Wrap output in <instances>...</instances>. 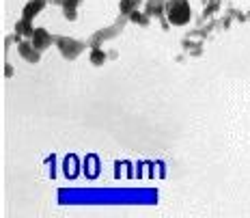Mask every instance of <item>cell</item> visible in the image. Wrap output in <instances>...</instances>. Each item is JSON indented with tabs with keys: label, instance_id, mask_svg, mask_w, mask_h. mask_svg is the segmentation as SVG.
Here are the masks:
<instances>
[{
	"label": "cell",
	"instance_id": "obj_8",
	"mask_svg": "<svg viewBox=\"0 0 250 218\" xmlns=\"http://www.w3.org/2000/svg\"><path fill=\"white\" fill-rule=\"evenodd\" d=\"M91 61L95 65H104V61H106V54L100 50V48H93V54H91Z\"/></svg>",
	"mask_w": 250,
	"mask_h": 218
},
{
	"label": "cell",
	"instance_id": "obj_2",
	"mask_svg": "<svg viewBox=\"0 0 250 218\" xmlns=\"http://www.w3.org/2000/svg\"><path fill=\"white\" fill-rule=\"evenodd\" d=\"M59 48H61V52H62V56H65V59H76V56L84 50V45H82L80 41H76V39L61 37L59 39Z\"/></svg>",
	"mask_w": 250,
	"mask_h": 218
},
{
	"label": "cell",
	"instance_id": "obj_11",
	"mask_svg": "<svg viewBox=\"0 0 250 218\" xmlns=\"http://www.w3.org/2000/svg\"><path fill=\"white\" fill-rule=\"evenodd\" d=\"M54 2H56V4H65L67 0H54Z\"/></svg>",
	"mask_w": 250,
	"mask_h": 218
},
{
	"label": "cell",
	"instance_id": "obj_5",
	"mask_svg": "<svg viewBox=\"0 0 250 218\" xmlns=\"http://www.w3.org/2000/svg\"><path fill=\"white\" fill-rule=\"evenodd\" d=\"M43 7H45V0H33L30 4H26V9H24V18H26V20H33L35 15H37Z\"/></svg>",
	"mask_w": 250,
	"mask_h": 218
},
{
	"label": "cell",
	"instance_id": "obj_1",
	"mask_svg": "<svg viewBox=\"0 0 250 218\" xmlns=\"http://www.w3.org/2000/svg\"><path fill=\"white\" fill-rule=\"evenodd\" d=\"M166 13H168L170 24L175 26L188 24V20H190V4H188V0H168Z\"/></svg>",
	"mask_w": 250,
	"mask_h": 218
},
{
	"label": "cell",
	"instance_id": "obj_9",
	"mask_svg": "<svg viewBox=\"0 0 250 218\" xmlns=\"http://www.w3.org/2000/svg\"><path fill=\"white\" fill-rule=\"evenodd\" d=\"M136 4H138V0H123V2H121V11L123 13H129L134 7H136Z\"/></svg>",
	"mask_w": 250,
	"mask_h": 218
},
{
	"label": "cell",
	"instance_id": "obj_4",
	"mask_svg": "<svg viewBox=\"0 0 250 218\" xmlns=\"http://www.w3.org/2000/svg\"><path fill=\"white\" fill-rule=\"evenodd\" d=\"M20 54H22L24 59H28L30 63H37L39 61V50L35 48L33 44H26V41L24 44H20Z\"/></svg>",
	"mask_w": 250,
	"mask_h": 218
},
{
	"label": "cell",
	"instance_id": "obj_6",
	"mask_svg": "<svg viewBox=\"0 0 250 218\" xmlns=\"http://www.w3.org/2000/svg\"><path fill=\"white\" fill-rule=\"evenodd\" d=\"M164 11V0H149L147 2V15H160Z\"/></svg>",
	"mask_w": 250,
	"mask_h": 218
},
{
	"label": "cell",
	"instance_id": "obj_7",
	"mask_svg": "<svg viewBox=\"0 0 250 218\" xmlns=\"http://www.w3.org/2000/svg\"><path fill=\"white\" fill-rule=\"evenodd\" d=\"M15 30H18V35H26V37H30V35L35 33L33 28H30V20H22V22H18V26H15Z\"/></svg>",
	"mask_w": 250,
	"mask_h": 218
},
{
	"label": "cell",
	"instance_id": "obj_10",
	"mask_svg": "<svg viewBox=\"0 0 250 218\" xmlns=\"http://www.w3.org/2000/svg\"><path fill=\"white\" fill-rule=\"evenodd\" d=\"M132 20L138 24H147L149 22V15H140V13H132Z\"/></svg>",
	"mask_w": 250,
	"mask_h": 218
},
{
	"label": "cell",
	"instance_id": "obj_3",
	"mask_svg": "<svg viewBox=\"0 0 250 218\" xmlns=\"http://www.w3.org/2000/svg\"><path fill=\"white\" fill-rule=\"evenodd\" d=\"M50 44H52V37H50V33H45L43 28H37L33 33V45L37 50H45Z\"/></svg>",
	"mask_w": 250,
	"mask_h": 218
}]
</instances>
